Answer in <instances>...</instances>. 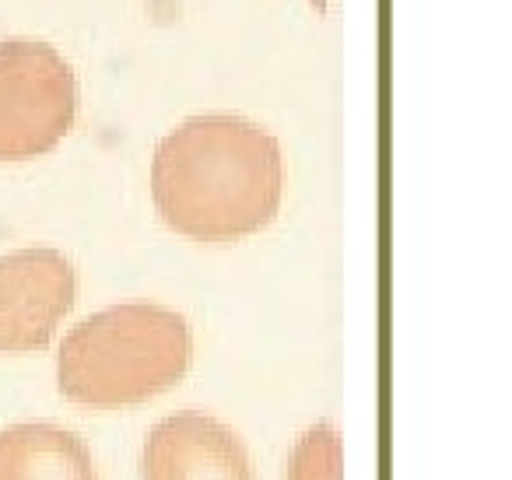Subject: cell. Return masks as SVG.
<instances>
[{
    "label": "cell",
    "instance_id": "cell-1",
    "mask_svg": "<svg viewBox=\"0 0 512 480\" xmlns=\"http://www.w3.org/2000/svg\"><path fill=\"white\" fill-rule=\"evenodd\" d=\"M285 193L281 148L235 113L179 123L151 158V197L165 228L193 242H235L264 232Z\"/></svg>",
    "mask_w": 512,
    "mask_h": 480
},
{
    "label": "cell",
    "instance_id": "cell-2",
    "mask_svg": "<svg viewBox=\"0 0 512 480\" xmlns=\"http://www.w3.org/2000/svg\"><path fill=\"white\" fill-rule=\"evenodd\" d=\"M190 323L176 309L127 302L81 319L60 344V393L78 407L116 410L148 403L186 375Z\"/></svg>",
    "mask_w": 512,
    "mask_h": 480
},
{
    "label": "cell",
    "instance_id": "cell-3",
    "mask_svg": "<svg viewBox=\"0 0 512 480\" xmlns=\"http://www.w3.org/2000/svg\"><path fill=\"white\" fill-rule=\"evenodd\" d=\"M78 120V78L39 39L0 43V162L50 155Z\"/></svg>",
    "mask_w": 512,
    "mask_h": 480
},
{
    "label": "cell",
    "instance_id": "cell-4",
    "mask_svg": "<svg viewBox=\"0 0 512 480\" xmlns=\"http://www.w3.org/2000/svg\"><path fill=\"white\" fill-rule=\"evenodd\" d=\"M78 302V270L57 249H18L0 256V351L50 347Z\"/></svg>",
    "mask_w": 512,
    "mask_h": 480
},
{
    "label": "cell",
    "instance_id": "cell-5",
    "mask_svg": "<svg viewBox=\"0 0 512 480\" xmlns=\"http://www.w3.org/2000/svg\"><path fill=\"white\" fill-rule=\"evenodd\" d=\"M144 480H256L242 438L218 417L179 410L148 431Z\"/></svg>",
    "mask_w": 512,
    "mask_h": 480
},
{
    "label": "cell",
    "instance_id": "cell-6",
    "mask_svg": "<svg viewBox=\"0 0 512 480\" xmlns=\"http://www.w3.org/2000/svg\"><path fill=\"white\" fill-rule=\"evenodd\" d=\"M0 480H99L88 445L50 421L0 431Z\"/></svg>",
    "mask_w": 512,
    "mask_h": 480
},
{
    "label": "cell",
    "instance_id": "cell-7",
    "mask_svg": "<svg viewBox=\"0 0 512 480\" xmlns=\"http://www.w3.org/2000/svg\"><path fill=\"white\" fill-rule=\"evenodd\" d=\"M288 480H344V445L334 424L320 421L295 442Z\"/></svg>",
    "mask_w": 512,
    "mask_h": 480
}]
</instances>
